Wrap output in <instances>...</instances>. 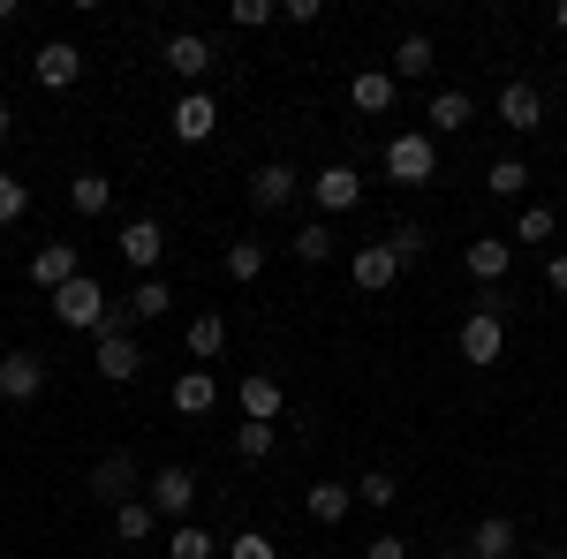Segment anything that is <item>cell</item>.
Returning a JSON list of instances; mask_svg holds the SVG:
<instances>
[{"instance_id":"obj_32","label":"cell","mask_w":567,"mask_h":559,"mask_svg":"<svg viewBox=\"0 0 567 559\" xmlns=\"http://www.w3.org/2000/svg\"><path fill=\"white\" fill-rule=\"evenodd\" d=\"M484 189H492V197H523L529 167H523V159H492V167H484Z\"/></svg>"},{"instance_id":"obj_38","label":"cell","mask_w":567,"mask_h":559,"mask_svg":"<svg viewBox=\"0 0 567 559\" xmlns=\"http://www.w3.org/2000/svg\"><path fill=\"white\" fill-rule=\"evenodd\" d=\"M272 15H280V0H235V31H258Z\"/></svg>"},{"instance_id":"obj_20","label":"cell","mask_w":567,"mask_h":559,"mask_svg":"<svg viewBox=\"0 0 567 559\" xmlns=\"http://www.w3.org/2000/svg\"><path fill=\"white\" fill-rule=\"evenodd\" d=\"M167 401H175V416H213V408H219V379L197 363V371H182V379H175Z\"/></svg>"},{"instance_id":"obj_24","label":"cell","mask_w":567,"mask_h":559,"mask_svg":"<svg viewBox=\"0 0 567 559\" xmlns=\"http://www.w3.org/2000/svg\"><path fill=\"white\" fill-rule=\"evenodd\" d=\"M182 348H189V355L213 371V355L227 348V318H219V310H197V318H189V333H182Z\"/></svg>"},{"instance_id":"obj_15","label":"cell","mask_w":567,"mask_h":559,"mask_svg":"<svg viewBox=\"0 0 567 559\" xmlns=\"http://www.w3.org/2000/svg\"><path fill=\"white\" fill-rule=\"evenodd\" d=\"M84 272V258H76V242H45L39 258H31V288H45V296H61L69 280Z\"/></svg>"},{"instance_id":"obj_28","label":"cell","mask_w":567,"mask_h":559,"mask_svg":"<svg viewBox=\"0 0 567 559\" xmlns=\"http://www.w3.org/2000/svg\"><path fill=\"white\" fill-rule=\"evenodd\" d=\"M288 250H296L303 265H326L333 250H341V242H333V227H326V219H303V227L288 235Z\"/></svg>"},{"instance_id":"obj_13","label":"cell","mask_w":567,"mask_h":559,"mask_svg":"<svg viewBox=\"0 0 567 559\" xmlns=\"http://www.w3.org/2000/svg\"><path fill=\"white\" fill-rule=\"evenodd\" d=\"M462 265H470V280H477V288H499V280H507V265H515V242H507V235H477V242L462 250Z\"/></svg>"},{"instance_id":"obj_4","label":"cell","mask_w":567,"mask_h":559,"mask_svg":"<svg viewBox=\"0 0 567 559\" xmlns=\"http://www.w3.org/2000/svg\"><path fill=\"white\" fill-rule=\"evenodd\" d=\"M114 250L130 258V272H136V280H159V258H167V227H159V219H122Z\"/></svg>"},{"instance_id":"obj_7","label":"cell","mask_w":567,"mask_h":559,"mask_svg":"<svg viewBox=\"0 0 567 559\" xmlns=\"http://www.w3.org/2000/svg\"><path fill=\"white\" fill-rule=\"evenodd\" d=\"M136 484H144V476H136L130 454H106V462L84 476V499H99V507H130V499H144Z\"/></svg>"},{"instance_id":"obj_35","label":"cell","mask_w":567,"mask_h":559,"mask_svg":"<svg viewBox=\"0 0 567 559\" xmlns=\"http://www.w3.org/2000/svg\"><path fill=\"white\" fill-rule=\"evenodd\" d=\"M23 213H31V182L23 174H0V227H16Z\"/></svg>"},{"instance_id":"obj_42","label":"cell","mask_w":567,"mask_h":559,"mask_svg":"<svg viewBox=\"0 0 567 559\" xmlns=\"http://www.w3.org/2000/svg\"><path fill=\"white\" fill-rule=\"evenodd\" d=\"M553 31H560V39H567V0H560V8H553Z\"/></svg>"},{"instance_id":"obj_19","label":"cell","mask_w":567,"mask_h":559,"mask_svg":"<svg viewBox=\"0 0 567 559\" xmlns=\"http://www.w3.org/2000/svg\"><path fill=\"white\" fill-rule=\"evenodd\" d=\"M213 130H219L213 91H182V99H175V136H182V144H205Z\"/></svg>"},{"instance_id":"obj_27","label":"cell","mask_w":567,"mask_h":559,"mask_svg":"<svg viewBox=\"0 0 567 559\" xmlns=\"http://www.w3.org/2000/svg\"><path fill=\"white\" fill-rule=\"evenodd\" d=\"M106 205H114V182H106V174H76V182H69V213L99 219Z\"/></svg>"},{"instance_id":"obj_46","label":"cell","mask_w":567,"mask_h":559,"mask_svg":"<svg viewBox=\"0 0 567 559\" xmlns=\"http://www.w3.org/2000/svg\"><path fill=\"white\" fill-rule=\"evenodd\" d=\"M439 559H470V545H462V552H439Z\"/></svg>"},{"instance_id":"obj_26","label":"cell","mask_w":567,"mask_h":559,"mask_svg":"<svg viewBox=\"0 0 567 559\" xmlns=\"http://www.w3.org/2000/svg\"><path fill=\"white\" fill-rule=\"evenodd\" d=\"M213 552H219V537L205 521H175L167 529V559H213Z\"/></svg>"},{"instance_id":"obj_5","label":"cell","mask_w":567,"mask_h":559,"mask_svg":"<svg viewBox=\"0 0 567 559\" xmlns=\"http://www.w3.org/2000/svg\"><path fill=\"white\" fill-rule=\"evenodd\" d=\"M159 61H167V69H175L189 91H205V76L219 69V45H213V39H197V31H175V39L159 45Z\"/></svg>"},{"instance_id":"obj_11","label":"cell","mask_w":567,"mask_h":559,"mask_svg":"<svg viewBox=\"0 0 567 559\" xmlns=\"http://www.w3.org/2000/svg\"><path fill=\"white\" fill-rule=\"evenodd\" d=\"M39 393H45V355H31V348L0 355V401H39Z\"/></svg>"},{"instance_id":"obj_45","label":"cell","mask_w":567,"mask_h":559,"mask_svg":"<svg viewBox=\"0 0 567 559\" xmlns=\"http://www.w3.org/2000/svg\"><path fill=\"white\" fill-rule=\"evenodd\" d=\"M8 122H16V114H8V99H0V136H8Z\"/></svg>"},{"instance_id":"obj_10","label":"cell","mask_w":567,"mask_h":559,"mask_svg":"<svg viewBox=\"0 0 567 559\" xmlns=\"http://www.w3.org/2000/svg\"><path fill=\"white\" fill-rule=\"evenodd\" d=\"M349 272H355V288H363V296H379V288H393V280H401L409 265L393 258V242H386V235H379V242H355Z\"/></svg>"},{"instance_id":"obj_29","label":"cell","mask_w":567,"mask_h":559,"mask_svg":"<svg viewBox=\"0 0 567 559\" xmlns=\"http://www.w3.org/2000/svg\"><path fill=\"white\" fill-rule=\"evenodd\" d=\"M152 529H159L152 499H130V507H114V537H122V545H152Z\"/></svg>"},{"instance_id":"obj_43","label":"cell","mask_w":567,"mask_h":559,"mask_svg":"<svg viewBox=\"0 0 567 559\" xmlns=\"http://www.w3.org/2000/svg\"><path fill=\"white\" fill-rule=\"evenodd\" d=\"M529 559H567V552H560V545H537V552H529Z\"/></svg>"},{"instance_id":"obj_18","label":"cell","mask_w":567,"mask_h":559,"mask_svg":"<svg viewBox=\"0 0 567 559\" xmlns=\"http://www.w3.org/2000/svg\"><path fill=\"white\" fill-rule=\"evenodd\" d=\"M303 515L318 521V529H341V521L355 515V484H310V491H303Z\"/></svg>"},{"instance_id":"obj_1","label":"cell","mask_w":567,"mask_h":559,"mask_svg":"<svg viewBox=\"0 0 567 559\" xmlns=\"http://www.w3.org/2000/svg\"><path fill=\"white\" fill-rule=\"evenodd\" d=\"M499 288H484L477 296V310L462 318V363H499L507 355V318H499Z\"/></svg>"},{"instance_id":"obj_21","label":"cell","mask_w":567,"mask_h":559,"mask_svg":"<svg viewBox=\"0 0 567 559\" xmlns=\"http://www.w3.org/2000/svg\"><path fill=\"white\" fill-rule=\"evenodd\" d=\"M470 114H477V99H470L462 84L432 91V106H424V122H432V136H454V130H470Z\"/></svg>"},{"instance_id":"obj_31","label":"cell","mask_w":567,"mask_h":559,"mask_svg":"<svg viewBox=\"0 0 567 559\" xmlns=\"http://www.w3.org/2000/svg\"><path fill=\"white\" fill-rule=\"evenodd\" d=\"M272 446H280V424H250V416L235 424V454H243V462H265Z\"/></svg>"},{"instance_id":"obj_30","label":"cell","mask_w":567,"mask_h":559,"mask_svg":"<svg viewBox=\"0 0 567 559\" xmlns=\"http://www.w3.org/2000/svg\"><path fill=\"white\" fill-rule=\"evenodd\" d=\"M227 280H235V288H250V280H258L265 272V242H227Z\"/></svg>"},{"instance_id":"obj_23","label":"cell","mask_w":567,"mask_h":559,"mask_svg":"<svg viewBox=\"0 0 567 559\" xmlns=\"http://www.w3.org/2000/svg\"><path fill=\"white\" fill-rule=\"evenodd\" d=\"M432 69H439V45L424 39V31H409V39L393 45V84H401V76H409V84H424Z\"/></svg>"},{"instance_id":"obj_6","label":"cell","mask_w":567,"mask_h":559,"mask_svg":"<svg viewBox=\"0 0 567 559\" xmlns=\"http://www.w3.org/2000/svg\"><path fill=\"white\" fill-rule=\"evenodd\" d=\"M303 189H310V205H318V219L355 213V205H363V174H355V167H318Z\"/></svg>"},{"instance_id":"obj_3","label":"cell","mask_w":567,"mask_h":559,"mask_svg":"<svg viewBox=\"0 0 567 559\" xmlns=\"http://www.w3.org/2000/svg\"><path fill=\"white\" fill-rule=\"evenodd\" d=\"M439 174V144L432 130H401L386 136V182H432Z\"/></svg>"},{"instance_id":"obj_39","label":"cell","mask_w":567,"mask_h":559,"mask_svg":"<svg viewBox=\"0 0 567 559\" xmlns=\"http://www.w3.org/2000/svg\"><path fill=\"white\" fill-rule=\"evenodd\" d=\"M363 559H409V537H371Z\"/></svg>"},{"instance_id":"obj_25","label":"cell","mask_w":567,"mask_h":559,"mask_svg":"<svg viewBox=\"0 0 567 559\" xmlns=\"http://www.w3.org/2000/svg\"><path fill=\"white\" fill-rule=\"evenodd\" d=\"M470 559H515V521L484 515L477 529H470Z\"/></svg>"},{"instance_id":"obj_33","label":"cell","mask_w":567,"mask_h":559,"mask_svg":"<svg viewBox=\"0 0 567 559\" xmlns=\"http://www.w3.org/2000/svg\"><path fill=\"white\" fill-rule=\"evenodd\" d=\"M386 242H393V258H401V265H424V258H432V235H424L416 219H401Z\"/></svg>"},{"instance_id":"obj_14","label":"cell","mask_w":567,"mask_h":559,"mask_svg":"<svg viewBox=\"0 0 567 559\" xmlns=\"http://www.w3.org/2000/svg\"><path fill=\"white\" fill-rule=\"evenodd\" d=\"M91 363H99L106 386H130L136 371H144V348H136L130 333H99V355H91Z\"/></svg>"},{"instance_id":"obj_44","label":"cell","mask_w":567,"mask_h":559,"mask_svg":"<svg viewBox=\"0 0 567 559\" xmlns=\"http://www.w3.org/2000/svg\"><path fill=\"white\" fill-rule=\"evenodd\" d=\"M0 23H16V0H0Z\"/></svg>"},{"instance_id":"obj_17","label":"cell","mask_w":567,"mask_h":559,"mask_svg":"<svg viewBox=\"0 0 567 559\" xmlns=\"http://www.w3.org/2000/svg\"><path fill=\"white\" fill-rule=\"evenodd\" d=\"M31 69H39V84H45V91H69V84H76V76H84V53H76V45H69V39H45V45H39V61H31Z\"/></svg>"},{"instance_id":"obj_40","label":"cell","mask_w":567,"mask_h":559,"mask_svg":"<svg viewBox=\"0 0 567 559\" xmlns=\"http://www.w3.org/2000/svg\"><path fill=\"white\" fill-rule=\"evenodd\" d=\"M280 15H288V23H318L326 8H318V0H280Z\"/></svg>"},{"instance_id":"obj_22","label":"cell","mask_w":567,"mask_h":559,"mask_svg":"<svg viewBox=\"0 0 567 559\" xmlns=\"http://www.w3.org/2000/svg\"><path fill=\"white\" fill-rule=\"evenodd\" d=\"M393 99H401L393 69H363V76L349 84V106H355V114H393Z\"/></svg>"},{"instance_id":"obj_8","label":"cell","mask_w":567,"mask_h":559,"mask_svg":"<svg viewBox=\"0 0 567 559\" xmlns=\"http://www.w3.org/2000/svg\"><path fill=\"white\" fill-rule=\"evenodd\" d=\"M152 515L159 521H189V507H197V469H182V462H167V469L152 476Z\"/></svg>"},{"instance_id":"obj_34","label":"cell","mask_w":567,"mask_h":559,"mask_svg":"<svg viewBox=\"0 0 567 559\" xmlns=\"http://www.w3.org/2000/svg\"><path fill=\"white\" fill-rule=\"evenodd\" d=\"M393 499H401V476H386V469L355 476V507H393Z\"/></svg>"},{"instance_id":"obj_12","label":"cell","mask_w":567,"mask_h":559,"mask_svg":"<svg viewBox=\"0 0 567 559\" xmlns=\"http://www.w3.org/2000/svg\"><path fill=\"white\" fill-rule=\"evenodd\" d=\"M499 122H507L515 136L545 130V91H537V84H523V76H515V84H499Z\"/></svg>"},{"instance_id":"obj_2","label":"cell","mask_w":567,"mask_h":559,"mask_svg":"<svg viewBox=\"0 0 567 559\" xmlns=\"http://www.w3.org/2000/svg\"><path fill=\"white\" fill-rule=\"evenodd\" d=\"M53 318H61L69 333H91V341H99V333H106V318H114V302H106V288H99L91 272H76V280L53 296Z\"/></svg>"},{"instance_id":"obj_36","label":"cell","mask_w":567,"mask_h":559,"mask_svg":"<svg viewBox=\"0 0 567 559\" xmlns=\"http://www.w3.org/2000/svg\"><path fill=\"white\" fill-rule=\"evenodd\" d=\"M553 227H560V219H553V205H529V213L515 219V242H553Z\"/></svg>"},{"instance_id":"obj_9","label":"cell","mask_w":567,"mask_h":559,"mask_svg":"<svg viewBox=\"0 0 567 559\" xmlns=\"http://www.w3.org/2000/svg\"><path fill=\"white\" fill-rule=\"evenodd\" d=\"M296 197H303V174L288 167V159H265V167L250 174V205H258V213H288Z\"/></svg>"},{"instance_id":"obj_37","label":"cell","mask_w":567,"mask_h":559,"mask_svg":"<svg viewBox=\"0 0 567 559\" xmlns=\"http://www.w3.org/2000/svg\"><path fill=\"white\" fill-rule=\"evenodd\" d=\"M227 559H280V545L265 529H243V537H227Z\"/></svg>"},{"instance_id":"obj_41","label":"cell","mask_w":567,"mask_h":559,"mask_svg":"<svg viewBox=\"0 0 567 559\" xmlns=\"http://www.w3.org/2000/svg\"><path fill=\"white\" fill-rule=\"evenodd\" d=\"M545 280H553V296H567V250H560V258H545Z\"/></svg>"},{"instance_id":"obj_16","label":"cell","mask_w":567,"mask_h":559,"mask_svg":"<svg viewBox=\"0 0 567 559\" xmlns=\"http://www.w3.org/2000/svg\"><path fill=\"white\" fill-rule=\"evenodd\" d=\"M235 401H243V416H250V424H280V408H288V393H280L272 371H250V379L235 386Z\"/></svg>"}]
</instances>
